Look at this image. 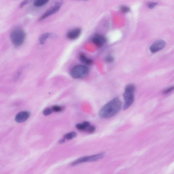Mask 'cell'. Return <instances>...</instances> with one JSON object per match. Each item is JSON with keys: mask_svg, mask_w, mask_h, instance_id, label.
<instances>
[{"mask_svg": "<svg viewBox=\"0 0 174 174\" xmlns=\"http://www.w3.org/2000/svg\"><path fill=\"white\" fill-rule=\"evenodd\" d=\"M122 102L120 99L116 97L110 101L99 111V117L102 118H109L117 114L122 107Z\"/></svg>", "mask_w": 174, "mask_h": 174, "instance_id": "obj_1", "label": "cell"}, {"mask_svg": "<svg viewBox=\"0 0 174 174\" xmlns=\"http://www.w3.org/2000/svg\"><path fill=\"white\" fill-rule=\"evenodd\" d=\"M135 86L133 84L127 85L125 89L123 94L125 104L123 106L124 110H126L132 105L134 101V93L135 90Z\"/></svg>", "mask_w": 174, "mask_h": 174, "instance_id": "obj_2", "label": "cell"}, {"mask_svg": "<svg viewBox=\"0 0 174 174\" xmlns=\"http://www.w3.org/2000/svg\"><path fill=\"white\" fill-rule=\"evenodd\" d=\"M90 73L89 68L85 65H78L74 66L70 70V75L74 79H79L86 77Z\"/></svg>", "mask_w": 174, "mask_h": 174, "instance_id": "obj_3", "label": "cell"}, {"mask_svg": "<svg viewBox=\"0 0 174 174\" xmlns=\"http://www.w3.org/2000/svg\"><path fill=\"white\" fill-rule=\"evenodd\" d=\"M25 37V33L22 29L19 28L14 29L10 34L11 42L16 46H19L23 44Z\"/></svg>", "mask_w": 174, "mask_h": 174, "instance_id": "obj_4", "label": "cell"}, {"mask_svg": "<svg viewBox=\"0 0 174 174\" xmlns=\"http://www.w3.org/2000/svg\"><path fill=\"white\" fill-rule=\"evenodd\" d=\"M105 155V152H101L96 155L81 157L73 161L71 164L73 166H75L82 163L97 161L102 159Z\"/></svg>", "mask_w": 174, "mask_h": 174, "instance_id": "obj_5", "label": "cell"}, {"mask_svg": "<svg viewBox=\"0 0 174 174\" xmlns=\"http://www.w3.org/2000/svg\"><path fill=\"white\" fill-rule=\"evenodd\" d=\"M61 6V5L55 4L54 5L50 8L41 16L39 19V21H42V20L47 18L49 16L56 14L60 10Z\"/></svg>", "mask_w": 174, "mask_h": 174, "instance_id": "obj_6", "label": "cell"}, {"mask_svg": "<svg viewBox=\"0 0 174 174\" xmlns=\"http://www.w3.org/2000/svg\"><path fill=\"white\" fill-rule=\"evenodd\" d=\"M91 41L93 43L97 46L101 47L106 43V39L104 36L97 34L93 36Z\"/></svg>", "mask_w": 174, "mask_h": 174, "instance_id": "obj_7", "label": "cell"}, {"mask_svg": "<svg viewBox=\"0 0 174 174\" xmlns=\"http://www.w3.org/2000/svg\"><path fill=\"white\" fill-rule=\"evenodd\" d=\"M166 43L162 40H159L153 43L150 48L152 53H155L163 49L166 46Z\"/></svg>", "mask_w": 174, "mask_h": 174, "instance_id": "obj_8", "label": "cell"}, {"mask_svg": "<svg viewBox=\"0 0 174 174\" xmlns=\"http://www.w3.org/2000/svg\"><path fill=\"white\" fill-rule=\"evenodd\" d=\"M31 113L30 111H24L20 112L16 115L15 121L18 123L25 122L30 117Z\"/></svg>", "mask_w": 174, "mask_h": 174, "instance_id": "obj_9", "label": "cell"}, {"mask_svg": "<svg viewBox=\"0 0 174 174\" xmlns=\"http://www.w3.org/2000/svg\"><path fill=\"white\" fill-rule=\"evenodd\" d=\"M81 33V29L76 28L69 31L67 34V37L70 40H74L80 36Z\"/></svg>", "mask_w": 174, "mask_h": 174, "instance_id": "obj_10", "label": "cell"}, {"mask_svg": "<svg viewBox=\"0 0 174 174\" xmlns=\"http://www.w3.org/2000/svg\"><path fill=\"white\" fill-rule=\"evenodd\" d=\"M79 59L82 63L86 65H90L93 63V60L86 57L84 53L81 54Z\"/></svg>", "mask_w": 174, "mask_h": 174, "instance_id": "obj_11", "label": "cell"}, {"mask_svg": "<svg viewBox=\"0 0 174 174\" xmlns=\"http://www.w3.org/2000/svg\"><path fill=\"white\" fill-rule=\"evenodd\" d=\"M49 0H34V5L36 7H42L47 4Z\"/></svg>", "mask_w": 174, "mask_h": 174, "instance_id": "obj_12", "label": "cell"}, {"mask_svg": "<svg viewBox=\"0 0 174 174\" xmlns=\"http://www.w3.org/2000/svg\"><path fill=\"white\" fill-rule=\"evenodd\" d=\"M51 36V34L49 33H45V34L41 35L39 39L40 44L42 45L44 44L47 39Z\"/></svg>", "mask_w": 174, "mask_h": 174, "instance_id": "obj_13", "label": "cell"}, {"mask_svg": "<svg viewBox=\"0 0 174 174\" xmlns=\"http://www.w3.org/2000/svg\"><path fill=\"white\" fill-rule=\"evenodd\" d=\"M77 134L75 132H72L69 133H66L64 136V139L65 140H71L76 137Z\"/></svg>", "mask_w": 174, "mask_h": 174, "instance_id": "obj_14", "label": "cell"}, {"mask_svg": "<svg viewBox=\"0 0 174 174\" xmlns=\"http://www.w3.org/2000/svg\"><path fill=\"white\" fill-rule=\"evenodd\" d=\"M76 128L78 130L81 131H86L87 128H88L84 122L82 123L77 124Z\"/></svg>", "mask_w": 174, "mask_h": 174, "instance_id": "obj_15", "label": "cell"}, {"mask_svg": "<svg viewBox=\"0 0 174 174\" xmlns=\"http://www.w3.org/2000/svg\"><path fill=\"white\" fill-rule=\"evenodd\" d=\"M53 111L56 112H59L63 110L64 109L63 107L59 106H53L52 108Z\"/></svg>", "mask_w": 174, "mask_h": 174, "instance_id": "obj_16", "label": "cell"}, {"mask_svg": "<svg viewBox=\"0 0 174 174\" xmlns=\"http://www.w3.org/2000/svg\"><path fill=\"white\" fill-rule=\"evenodd\" d=\"M53 111L52 108H47L45 109L43 111V114L46 116H48L53 112Z\"/></svg>", "mask_w": 174, "mask_h": 174, "instance_id": "obj_17", "label": "cell"}, {"mask_svg": "<svg viewBox=\"0 0 174 174\" xmlns=\"http://www.w3.org/2000/svg\"><path fill=\"white\" fill-rule=\"evenodd\" d=\"M120 10L123 13H126L127 12H129L130 11V8L126 6H122L120 7Z\"/></svg>", "mask_w": 174, "mask_h": 174, "instance_id": "obj_18", "label": "cell"}, {"mask_svg": "<svg viewBox=\"0 0 174 174\" xmlns=\"http://www.w3.org/2000/svg\"><path fill=\"white\" fill-rule=\"evenodd\" d=\"M96 130V128L94 126H90L86 130V131L90 133H92Z\"/></svg>", "mask_w": 174, "mask_h": 174, "instance_id": "obj_19", "label": "cell"}, {"mask_svg": "<svg viewBox=\"0 0 174 174\" xmlns=\"http://www.w3.org/2000/svg\"><path fill=\"white\" fill-rule=\"evenodd\" d=\"M158 4L157 3L150 2L148 4V7L150 9H152L155 8Z\"/></svg>", "mask_w": 174, "mask_h": 174, "instance_id": "obj_20", "label": "cell"}, {"mask_svg": "<svg viewBox=\"0 0 174 174\" xmlns=\"http://www.w3.org/2000/svg\"><path fill=\"white\" fill-rule=\"evenodd\" d=\"M174 89V87L171 86L165 90L163 92V93L164 94H167L171 92Z\"/></svg>", "mask_w": 174, "mask_h": 174, "instance_id": "obj_21", "label": "cell"}, {"mask_svg": "<svg viewBox=\"0 0 174 174\" xmlns=\"http://www.w3.org/2000/svg\"><path fill=\"white\" fill-rule=\"evenodd\" d=\"M33 0H24V1L20 3V7H23L24 6L26 5L27 4L31 2Z\"/></svg>", "mask_w": 174, "mask_h": 174, "instance_id": "obj_22", "label": "cell"}, {"mask_svg": "<svg viewBox=\"0 0 174 174\" xmlns=\"http://www.w3.org/2000/svg\"><path fill=\"white\" fill-rule=\"evenodd\" d=\"M114 59L113 57L109 56L107 57L105 61L107 63H111L114 61Z\"/></svg>", "mask_w": 174, "mask_h": 174, "instance_id": "obj_23", "label": "cell"}, {"mask_svg": "<svg viewBox=\"0 0 174 174\" xmlns=\"http://www.w3.org/2000/svg\"><path fill=\"white\" fill-rule=\"evenodd\" d=\"M65 140L64 138L63 139H61L59 141V143L60 144H63L65 143Z\"/></svg>", "mask_w": 174, "mask_h": 174, "instance_id": "obj_24", "label": "cell"}, {"mask_svg": "<svg viewBox=\"0 0 174 174\" xmlns=\"http://www.w3.org/2000/svg\"><path fill=\"white\" fill-rule=\"evenodd\" d=\"M85 1H88V0H85Z\"/></svg>", "mask_w": 174, "mask_h": 174, "instance_id": "obj_25", "label": "cell"}]
</instances>
